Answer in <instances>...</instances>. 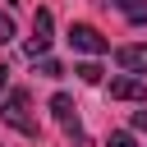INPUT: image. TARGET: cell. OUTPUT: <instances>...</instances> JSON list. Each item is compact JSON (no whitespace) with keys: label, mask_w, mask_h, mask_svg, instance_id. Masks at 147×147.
I'll use <instances>...</instances> for the list:
<instances>
[{"label":"cell","mask_w":147,"mask_h":147,"mask_svg":"<svg viewBox=\"0 0 147 147\" xmlns=\"http://www.w3.org/2000/svg\"><path fill=\"white\" fill-rule=\"evenodd\" d=\"M5 83H9V69H5V64H0V92H5Z\"/></svg>","instance_id":"cell-13"},{"label":"cell","mask_w":147,"mask_h":147,"mask_svg":"<svg viewBox=\"0 0 147 147\" xmlns=\"http://www.w3.org/2000/svg\"><path fill=\"white\" fill-rule=\"evenodd\" d=\"M106 147H138V142H133V138H129V133H124V129H115V133H110V142H106Z\"/></svg>","instance_id":"cell-11"},{"label":"cell","mask_w":147,"mask_h":147,"mask_svg":"<svg viewBox=\"0 0 147 147\" xmlns=\"http://www.w3.org/2000/svg\"><path fill=\"white\" fill-rule=\"evenodd\" d=\"M37 74H41V78H60L64 69H60V60H51V55H41V60H37Z\"/></svg>","instance_id":"cell-8"},{"label":"cell","mask_w":147,"mask_h":147,"mask_svg":"<svg viewBox=\"0 0 147 147\" xmlns=\"http://www.w3.org/2000/svg\"><path fill=\"white\" fill-rule=\"evenodd\" d=\"M9 5H14V0H9Z\"/></svg>","instance_id":"cell-14"},{"label":"cell","mask_w":147,"mask_h":147,"mask_svg":"<svg viewBox=\"0 0 147 147\" xmlns=\"http://www.w3.org/2000/svg\"><path fill=\"white\" fill-rule=\"evenodd\" d=\"M5 41H14V18H9V14H0V46H5Z\"/></svg>","instance_id":"cell-10"},{"label":"cell","mask_w":147,"mask_h":147,"mask_svg":"<svg viewBox=\"0 0 147 147\" xmlns=\"http://www.w3.org/2000/svg\"><path fill=\"white\" fill-rule=\"evenodd\" d=\"M78 78L83 83H101V64H78Z\"/></svg>","instance_id":"cell-9"},{"label":"cell","mask_w":147,"mask_h":147,"mask_svg":"<svg viewBox=\"0 0 147 147\" xmlns=\"http://www.w3.org/2000/svg\"><path fill=\"white\" fill-rule=\"evenodd\" d=\"M110 96H115V101H147V83H142L138 74L110 78Z\"/></svg>","instance_id":"cell-5"},{"label":"cell","mask_w":147,"mask_h":147,"mask_svg":"<svg viewBox=\"0 0 147 147\" xmlns=\"http://www.w3.org/2000/svg\"><path fill=\"white\" fill-rule=\"evenodd\" d=\"M110 5H115L133 28H142V23H147V0H110Z\"/></svg>","instance_id":"cell-7"},{"label":"cell","mask_w":147,"mask_h":147,"mask_svg":"<svg viewBox=\"0 0 147 147\" xmlns=\"http://www.w3.org/2000/svg\"><path fill=\"white\" fill-rule=\"evenodd\" d=\"M51 115L60 119V129L69 133V142H74V147H92V142H87V133H83V124H78V106H74V96L55 92V96H51Z\"/></svg>","instance_id":"cell-2"},{"label":"cell","mask_w":147,"mask_h":147,"mask_svg":"<svg viewBox=\"0 0 147 147\" xmlns=\"http://www.w3.org/2000/svg\"><path fill=\"white\" fill-rule=\"evenodd\" d=\"M69 46L83 51V55H106V51H110V41H106L92 23H74V28H69Z\"/></svg>","instance_id":"cell-4"},{"label":"cell","mask_w":147,"mask_h":147,"mask_svg":"<svg viewBox=\"0 0 147 147\" xmlns=\"http://www.w3.org/2000/svg\"><path fill=\"white\" fill-rule=\"evenodd\" d=\"M51 32H55V18H51V9H37V18H32V37H28V46H23V51H28L32 60H41V55L51 51V41H55Z\"/></svg>","instance_id":"cell-3"},{"label":"cell","mask_w":147,"mask_h":147,"mask_svg":"<svg viewBox=\"0 0 147 147\" xmlns=\"http://www.w3.org/2000/svg\"><path fill=\"white\" fill-rule=\"evenodd\" d=\"M0 115H5V124H9V129L28 133V138H37V133H41V124H37V115H32V101H28V92H18V87L5 96Z\"/></svg>","instance_id":"cell-1"},{"label":"cell","mask_w":147,"mask_h":147,"mask_svg":"<svg viewBox=\"0 0 147 147\" xmlns=\"http://www.w3.org/2000/svg\"><path fill=\"white\" fill-rule=\"evenodd\" d=\"M115 64L124 74H147V46H119L115 51Z\"/></svg>","instance_id":"cell-6"},{"label":"cell","mask_w":147,"mask_h":147,"mask_svg":"<svg viewBox=\"0 0 147 147\" xmlns=\"http://www.w3.org/2000/svg\"><path fill=\"white\" fill-rule=\"evenodd\" d=\"M133 129H147V110H133Z\"/></svg>","instance_id":"cell-12"}]
</instances>
